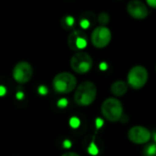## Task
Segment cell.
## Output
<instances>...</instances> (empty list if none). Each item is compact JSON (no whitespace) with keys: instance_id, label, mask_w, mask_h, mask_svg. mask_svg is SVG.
<instances>
[{"instance_id":"1","label":"cell","mask_w":156,"mask_h":156,"mask_svg":"<svg viewBox=\"0 0 156 156\" xmlns=\"http://www.w3.org/2000/svg\"><path fill=\"white\" fill-rule=\"evenodd\" d=\"M97 97L96 85L89 80L81 82L74 93V101L80 106H89L93 103Z\"/></svg>"},{"instance_id":"2","label":"cell","mask_w":156,"mask_h":156,"mask_svg":"<svg viewBox=\"0 0 156 156\" xmlns=\"http://www.w3.org/2000/svg\"><path fill=\"white\" fill-rule=\"evenodd\" d=\"M101 114L111 122H116L122 120L123 115V106L117 98H108L101 104Z\"/></svg>"},{"instance_id":"3","label":"cell","mask_w":156,"mask_h":156,"mask_svg":"<svg viewBox=\"0 0 156 156\" xmlns=\"http://www.w3.org/2000/svg\"><path fill=\"white\" fill-rule=\"evenodd\" d=\"M76 86L77 79L73 74L69 72L58 73L52 80L53 90L59 94L70 93L76 89Z\"/></svg>"},{"instance_id":"4","label":"cell","mask_w":156,"mask_h":156,"mask_svg":"<svg viewBox=\"0 0 156 156\" xmlns=\"http://www.w3.org/2000/svg\"><path fill=\"white\" fill-rule=\"evenodd\" d=\"M148 71L142 65L133 66L128 72L127 84L133 90H140L145 86L148 81Z\"/></svg>"},{"instance_id":"5","label":"cell","mask_w":156,"mask_h":156,"mask_svg":"<svg viewBox=\"0 0 156 156\" xmlns=\"http://www.w3.org/2000/svg\"><path fill=\"white\" fill-rule=\"evenodd\" d=\"M93 65L92 58L90 54L84 51L76 52L70 58V67L78 74L88 73Z\"/></svg>"},{"instance_id":"6","label":"cell","mask_w":156,"mask_h":156,"mask_svg":"<svg viewBox=\"0 0 156 156\" xmlns=\"http://www.w3.org/2000/svg\"><path fill=\"white\" fill-rule=\"evenodd\" d=\"M90 40L95 48H103L110 44L112 40V32L107 27L99 26L93 29Z\"/></svg>"},{"instance_id":"7","label":"cell","mask_w":156,"mask_h":156,"mask_svg":"<svg viewBox=\"0 0 156 156\" xmlns=\"http://www.w3.org/2000/svg\"><path fill=\"white\" fill-rule=\"evenodd\" d=\"M13 79L20 84L28 82L33 76V69L30 63L20 61L16 63L12 71Z\"/></svg>"},{"instance_id":"8","label":"cell","mask_w":156,"mask_h":156,"mask_svg":"<svg viewBox=\"0 0 156 156\" xmlns=\"http://www.w3.org/2000/svg\"><path fill=\"white\" fill-rule=\"evenodd\" d=\"M88 37L86 33L81 29L73 30L68 37V46L69 48L76 52L81 51L87 47Z\"/></svg>"},{"instance_id":"9","label":"cell","mask_w":156,"mask_h":156,"mask_svg":"<svg viewBox=\"0 0 156 156\" xmlns=\"http://www.w3.org/2000/svg\"><path fill=\"white\" fill-rule=\"evenodd\" d=\"M128 139L135 144H145L152 137V133L145 127L136 125L132 127L128 132Z\"/></svg>"},{"instance_id":"10","label":"cell","mask_w":156,"mask_h":156,"mask_svg":"<svg viewBox=\"0 0 156 156\" xmlns=\"http://www.w3.org/2000/svg\"><path fill=\"white\" fill-rule=\"evenodd\" d=\"M126 10L128 14L135 19L142 20L149 16V9L145 3L140 0H132L127 4Z\"/></svg>"},{"instance_id":"11","label":"cell","mask_w":156,"mask_h":156,"mask_svg":"<svg viewBox=\"0 0 156 156\" xmlns=\"http://www.w3.org/2000/svg\"><path fill=\"white\" fill-rule=\"evenodd\" d=\"M128 91V84L123 80H116L111 86V92L116 97H122Z\"/></svg>"},{"instance_id":"12","label":"cell","mask_w":156,"mask_h":156,"mask_svg":"<svg viewBox=\"0 0 156 156\" xmlns=\"http://www.w3.org/2000/svg\"><path fill=\"white\" fill-rule=\"evenodd\" d=\"M93 22H94L93 14L90 13V15L88 16L85 13V14L82 15V16H81V18L80 20V25L82 29H87V28H89L93 24Z\"/></svg>"},{"instance_id":"13","label":"cell","mask_w":156,"mask_h":156,"mask_svg":"<svg viewBox=\"0 0 156 156\" xmlns=\"http://www.w3.org/2000/svg\"><path fill=\"white\" fill-rule=\"evenodd\" d=\"M60 23L64 29L69 30V29H72L75 25V18L70 15H67L62 17Z\"/></svg>"},{"instance_id":"14","label":"cell","mask_w":156,"mask_h":156,"mask_svg":"<svg viewBox=\"0 0 156 156\" xmlns=\"http://www.w3.org/2000/svg\"><path fill=\"white\" fill-rule=\"evenodd\" d=\"M144 156H156V144H147L144 148Z\"/></svg>"},{"instance_id":"15","label":"cell","mask_w":156,"mask_h":156,"mask_svg":"<svg viewBox=\"0 0 156 156\" xmlns=\"http://www.w3.org/2000/svg\"><path fill=\"white\" fill-rule=\"evenodd\" d=\"M98 21H99V23L101 26L105 27V25H107L110 22V16H109V14L106 13V12L101 13L99 15V16H98Z\"/></svg>"},{"instance_id":"16","label":"cell","mask_w":156,"mask_h":156,"mask_svg":"<svg viewBox=\"0 0 156 156\" xmlns=\"http://www.w3.org/2000/svg\"><path fill=\"white\" fill-rule=\"evenodd\" d=\"M88 152L91 155H97L99 154V149H98V147H97V145L95 144L94 142H92L90 144V146L88 147Z\"/></svg>"},{"instance_id":"17","label":"cell","mask_w":156,"mask_h":156,"mask_svg":"<svg viewBox=\"0 0 156 156\" xmlns=\"http://www.w3.org/2000/svg\"><path fill=\"white\" fill-rule=\"evenodd\" d=\"M80 119L77 118V117H72L70 120H69V124L72 128H78L80 126Z\"/></svg>"},{"instance_id":"18","label":"cell","mask_w":156,"mask_h":156,"mask_svg":"<svg viewBox=\"0 0 156 156\" xmlns=\"http://www.w3.org/2000/svg\"><path fill=\"white\" fill-rule=\"evenodd\" d=\"M67 105H68V100L67 99L62 98V99L58 100V107H59V108H65Z\"/></svg>"},{"instance_id":"19","label":"cell","mask_w":156,"mask_h":156,"mask_svg":"<svg viewBox=\"0 0 156 156\" xmlns=\"http://www.w3.org/2000/svg\"><path fill=\"white\" fill-rule=\"evenodd\" d=\"M37 91H38V93H39L40 95H46V94L48 93V89H47L46 86H40V87L38 88Z\"/></svg>"},{"instance_id":"20","label":"cell","mask_w":156,"mask_h":156,"mask_svg":"<svg viewBox=\"0 0 156 156\" xmlns=\"http://www.w3.org/2000/svg\"><path fill=\"white\" fill-rule=\"evenodd\" d=\"M146 5H147V6H150L154 9H156V0H147Z\"/></svg>"},{"instance_id":"21","label":"cell","mask_w":156,"mask_h":156,"mask_svg":"<svg viewBox=\"0 0 156 156\" xmlns=\"http://www.w3.org/2000/svg\"><path fill=\"white\" fill-rule=\"evenodd\" d=\"M102 125H103V121L101 118H98L96 120V127H97V129H100Z\"/></svg>"},{"instance_id":"22","label":"cell","mask_w":156,"mask_h":156,"mask_svg":"<svg viewBox=\"0 0 156 156\" xmlns=\"http://www.w3.org/2000/svg\"><path fill=\"white\" fill-rule=\"evenodd\" d=\"M100 69H101V70H106V69H108L107 63H106V62H101V63L100 64Z\"/></svg>"},{"instance_id":"23","label":"cell","mask_w":156,"mask_h":156,"mask_svg":"<svg viewBox=\"0 0 156 156\" xmlns=\"http://www.w3.org/2000/svg\"><path fill=\"white\" fill-rule=\"evenodd\" d=\"M61 156H80V154H78L77 153H73V152H69V153H66L63 154Z\"/></svg>"},{"instance_id":"24","label":"cell","mask_w":156,"mask_h":156,"mask_svg":"<svg viewBox=\"0 0 156 156\" xmlns=\"http://www.w3.org/2000/svg\"><path fill=\"white\" fill-rule=\"evenodd\" d=\"M64 147L65 148H70L71 147V143H70V141H69V140H66L65 142H64Z\"/></svg>"},{"instance_id":"25","label":"cell","mask_w":156,"mask_h":156,"mask_svg":"<svg viewBox=\"0 0 156 156\" xmlns=\"http://www.w3.org/2000/svg\"><path fill=\"white\" fill-rule=\"evenodd\" d=\"M6 92V90L4 86H0V96H4Z\"/></svg>"},{"instance_id":"26","label":"cell","mask_w":156,"mask_h":156,"mask_svg":"<svg viewBox=\"0 0 156 156\" xmlns=\"http://www.w3.org/2000/svg\"><path fill=\"white\" fill-rule=\"evenodd\" d=\"M24 94H23V92H17L16 93V98L18 99V100H21L24 96H23Z\"/></svg>"},{"instance_id":"27","label":"cell","mask_w":156,"mask_h":156,"mask_svg":"<svg viewBox=\"0 0 156 156\" xmlns=\"http://www.w3.org/2000/svg\"><path fill=\"white\" fill-rule=\"evenodd\" d=\"M153 138H154V144H156V129L154 130V133H153Z\"/></svg>"},{"instance_id":"28","label":"cell","mask_w":156,"mask_h":156,"mask_svg":"<svg viewBox=\"0 0 156 156\" xmlns=\"http://www.w3.org/2000/svg\"><path fill=\"white\" fill-rule=\"evenodd\" d=\"M155 72H156V65H155Z\"/></svg>"}]
</instances>
